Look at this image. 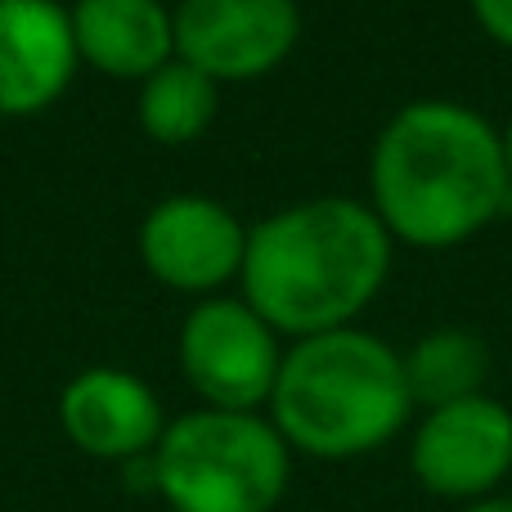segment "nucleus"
Returning a JSON list of instances; mask_svg holds the SVG:
<instances>
[{"instance_id": "1", "label": "nucleus", "mask_w": 512, "mask_h": 512, "mask_svg": "<svg viewBox=\"0 0 512 512\" xmlns=\"http://www.w3.org/2000/svg\"><path fill=\"white\" fill-rule=\"evenodd\" d=\"M369 207L391 243L459 248L512 207L504 140L459 99H414L373 140Z\"/></svg>"}, {"instance_id": "2", "label": "nucleus", "mask_w": 512, "mask_h": 512, "mask_svg": "<svg viewBox=\"0 0 512 512\" xmlns=\"http://www.w3.org/2000/svg\"><path fill=\"white\" fill-rule=\"evenodd\" d=\"M387 225L346 194L306 198L248 230L239 288L243 301L292 342L351 328L391 274Z\"/></svg>"}, {"instance_id": "3", "label": "nucleus", "mask_w": 512, "mask_h": 512, "mask_svg": "<svg viewBox=\"0 0 512 512\" xmlns=\"http://www.w3.org/2000/svg\"><path fill=\"white\" fill-rule=\"evenodd\" d=\"M265 409L292 454L346 463L396 441L414 396L396 346L351 324L292 342Z\"/></svg>"}, {"instance_id": "4", "label": "nucleus", "mask_w": 512, "mask_h": 512, "mask_svg": "<svg viewBox=\"0 0 512 512\" xmlns=\"http://www.w3.org/2000/svg\"><path fill=\"white\" fill-rule=\"evenodd\" d=\"M288 481L292 450L265 414L198 405L167 418L153 450V495L171 512H274Z\"/></svg>"}, {"instance_id": "5", "label": "nucleus", "mask_w": 512, "mask_h": 512, "mask_svg": "<svg viewBox=\"0 0 512 512\" xmlns=\"http://www.w3.org/2000/svg\"><path fill=\"white\" fill-rule=\"evenodd\" d=\"M180 373L207 409L261 414L283 364L279 333L243 297H203L180 324Z\"/></svg>"}, {"instance_id": "6", "label": "nucleus", "mask_w": 512, "mask_h": 512, "mask_svg": "<svg viewBox=\"0 0 512 512\" xmlns=\"http://www.w3.org/2000/svg\"><path fill=\"white\" fill-rule=\"evenodd\" d=\"M409 472L432 499L481 504L512 472V409L495 396H468L427 409L409 436Z\"/></svg>"}, {"instance_id": "7", "label": "nucleus", "mask_w": 512, "mask_h": 512, "mask_svg": "<svg viewBox=\"0 0 512 512\" xmlns=\"http://www.w3.org/2000/svg\"><path fill=\"white\" fill-rule=\"evenodd\" d=\"M176 59L225 81L274 72L301 41L297 0H176Z\"/></svg>"}, {"instance_id": "8", "label": "nucleus", "mask_w": 512, "mask_h": 512, "mask_svg": "<svg viewBox=\"0 0 512 512\" xmlns=\"http://www.w3.org/2000/svg\"><path fill=\"white\" fill-rule=\"evenodd\" d=\"M140 261L162 288L216 297L243 274L248 225L207 194H171L140 221Z\"/></svg>"}, {"instance_id": "9", "label": "nucleus", "mask_w": 512, "mask_h": 512, "mask_svg": "<svg viewBox=\"0 0 512 512\" xmlns=\"http://www.w3.org/2000/svg\"><path fill=\"white\" fill-rule=\"evenodd\" d=\"M59 427L72 450L99 463H135L158 450L167 432L162 400L140 373L95 364L59 391Z\"/></svg>"}, {"instance_id": "10", "label": "nucleus", "mask_w": 512, "mask_h": 512, "mask_svg": "<svg viewBox=\"0 0 512 512\" xmlns=\"http://www.w3.org/2000/svg\"><path fill=\"white\" fill-rule=\"evenodd\" d=\"M77 63L59 0H0V117H32L59 104Z\"/></svg>"}, {"instance_id": "11", "label": "nucleus", "mask_w": 512, "mask_h": 512, "mask_svg": "<svg viewBox=\"0 0 512 512\" xmlns=\"http://www.w3.org/2000/svg\"><path fill=\"white\" fill-rule=\"evenodd\" d=\"M77 59L113 81H149L176 59V23L162 0H77L68 9Z\"/></svg>"}, {"instance_id": "12", "label": "nucleus", "mask_w": 512, "mask_h": 512, "mask_svg": "<svg viewBox=\"0 0 512 512\" xmlns=\"http://www.w3.org/2000/svg\"><path fill=\"white\" fill-rule=\"evenodd\" d=\"M216 113H221V86L185 59H171L149 81H140L135 117H140L144 135L158 144L203 140L212 131Z\"/></svg>"}, {"instance_id": "13", "label": "nucleus", "mask_w": 512, "mask_h": 512, "mask_svg": "<svg viewBox=\"0 0 512 512\" xmlns=\"http://www.w3.org/2000/svg\"><path fill=\"white\" fill-rule=\"evenodd\" d=\"M400 360H405L409 396L423 409H441L454 405V400L481 396L490 373L486 342L477 333H463V328H432Z\"/></svg>"}, {"instance_id": "14", "label": "nucleus", "mask_w": 512, "mask_h": 512, "mask_svg": "<svg viewBox=\"0 0 512 512\" xmlns=\"http://www.w3.org/2000/svg\"><path fill=\"white\" fill-rule=\"evenodd\" d=\"M468 9L490 41L512 50V0H468Z\"/></svg>"}, {"instance_id": "15", "label": "nucleus", "mask_w": 512, "mask_h": 512, "mask_svg": "<svg viewBox=\"0 0 512 512\" xmlns=\"http://www.w3.org/2000/svg\"><path fill=\"white\" fill-rule=\"evenodd\" d=\"M459 512H512V495H490V499H481V504H468Z\"/></svg>"}, {"instance_id": "16", "label": "nucleus", "mask_w": 512, "mask_h": 512, "mask_svg": "<svg viewBox=\"0 0 512 512\" xmlns=\"http://www.w3.org/2000/svg\"><path fill=\"white\" fill-rule=\"evenodd\" d=\"M499 140H504V162H508V180H512V117L504 131H499Z\"/></svg>"}]
</instances>
